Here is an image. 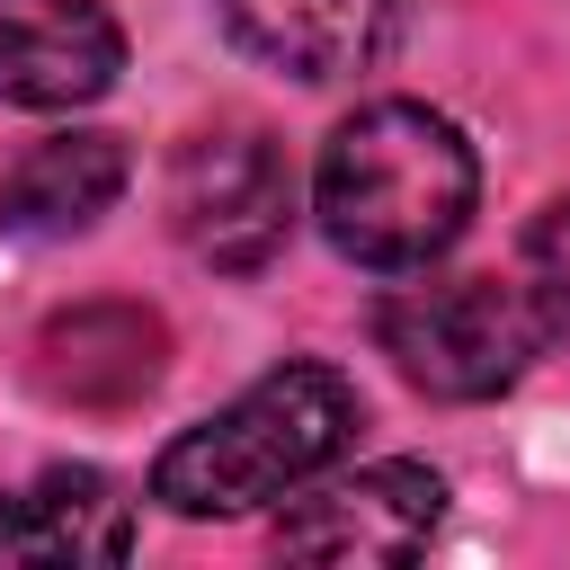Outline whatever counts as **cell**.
Segmentation results:
<instances>
[{"label": "cell", "instance_id": "cell-1", "mask_svg": "<svg viewBox=\"0 0 570 570\" xmlns=\"http://www.w3.org/2000/svg\"><path fill=\"white\" fill-rule=\"evenodd\" d=\"M472 142L419 107V98H374L356 107L312 169V214L330 232L338 258L374 267V276H410L428 258H445L472 223Z\"/></svg>", "mask_w": 570, "mask_h": 570}, {"label": "cell", "instance_id": "cell-2", "mask_svg": "<svg viewBox=\"0 0 570 570\" xmlns=\"http://www.w3.org/2000/svg\"><path fill=\"white\" fill-rule=\"evenodd\" d=\"M356 419H365V401L338 365H312V356L276 365L232 410H214L205 428L160 445L151 499L169 517H249V508L294 499L303 481H321L356 445Z\"/></svg>", "mask_w": 570, "mask_h": 570}, {"label": "cell", "instance_id": "cell-3", "mask_svg": "<svg viewBox=\"0 0 570 570\" xmlns=\"http://www.w3.org/2000/svg\"><path fill=\"white\" fill-rule=\"evenodd\" d=\"M374 338L428 401H499L534 365L543 321H534L525 285H508V276H428V285L383 294Z\"/></svg>", "mask_w": 570, "mask_h": 570}, {"label": "cell", "instance_id": "cell-4", "mask_svg": "<svg viewBox=\"0 0 570 570\" xmlns=\"http://www.w3.org/2000/svg\"><path fill=\"white\" fill-rule=\"evenodd\" d=\"M169 232L187 258L223 267V276H249L285 249L294 232V160L276 134L258 125H214V134H187L178 160H169Z\"/></svg>", "mask_w": 570, "mask_h": 570}, {"label": "cell", "instance_id": "cell-5", "mask_svg": "<svg viewBox=\"0 0 570 570\" xmlns=\"http://www.w3.org/2000/svg\"><path fill=\"white\" fill-rule=\"evenodd\" d=\"M436 517H445V481L428 463H365V472L330 481L321 499L285 508L276 552H294V561H410V552H428Z\"/></svg>", "mask_w": 570, "mask_h": 570}, {"label": "cell", "instance_id": "cell-6", "mask_svg": "<svg viewBox=\"0 0 570 570\" xmlns=\"http://www.w3.org/2000/svg\"><path fill=\"white\" fill-rule=\"evenodd\" d=\"M125 71V36L98 0H0V98L9 107H89Z\"/></svg>", "mask_w": 570, "mask_h": 570}, {"label": "cell", "instance_id": "cell-7", "mask_svg": "<svg viewBox=\"0 0 570 570\" xmlns=\"http://www.w3.org/2000/svg\"><path fill=\"white\" fill-rule=\"evenodd\" d=\"M169 365V330L142 303H71L36 338V383L71 410H134Z\"/></svg>", "mask_w": 570, "mask_h": 570}, {"label": "cell", "instance_id": "cell-8", "mask_svg": "<svg viewBox=\"0 0 570 570\" xmlns=\"http://www.w3.org/2000/svg\"><path fill=\"white\" fill-rule=\"evenodd\" d=\"M214 9L258 62L294 71V80H347V71L383 62V45L401 27V0H214Z\"/></svg>", "mask_w": 570, "mask_h": 570}, {"label": "cell", "instance_id": "cell-9", "mask_svg": "<svg viewBox=\"0 0 570 570\" xmlns=\"http://www.w3.org/2000/svg\"><path fill=\"white\" fill-rule=\"evenodd\" d=\"M125 178H134V160H125L116 134H45L0 178V232H18V240H71V232H89L125 196Z\"/></svg>", "mask_w": 570, "mask_h": 570}, {"label": "cell", "instance_id": "cell-10", "mask_svg": "<svg viewBox=\"0 0 570 570\" xmlns=\"http://www.w3.org/2000/svg\"><path fill=\"white\" fill-rule=\"evenodd\" d=\"M125 552H134V508L116 499L107 472L62 463L0 499V561H125Z\"/></svg>", "mask_w": 570, "mask_h": 570}, {"label": "cell", "instance_id": "cell-11", "mask_svg": "<svg viewBox=\"0 0 570 570\" xmlns=\"http://www.w3.org/2000/svg\"><path fill=\"white\" fill-rule=\"evenodd\" d=\"M517 285H525L543 338H570V196L534 214V232H525V276H517Z\"/></svg>", "mask_w": 570, "mask_h": 570}]
</instances>
